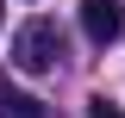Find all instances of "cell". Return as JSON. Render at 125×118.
I'll return each mask as SVG.
<instances>
[{
    "mask_svg": "<svg viewBox=\"0 0 125 118\" xmlns=\"http://www.w3.org/2000/svg\"><path fill=\"white\" fill-rule=\"evenodd\" d=\"M13 62L25 75H50L62 62V31H56V19H25V25L13 31Z\"/></svg>",
    "mask_w": 125,
    "mask_h": 118,
    "instance_id": "obj_1",
    "label": "cell"
},
{
    "mask_svg": "<svg viewBox=\"0 0 125 118\" xmlns=\"http://www.w3.org/2000/svg\"><path fill=\"white\" fill-rule=\"evenodd\" d=\"M81 31L94 44H119L125 37V0H81Z\"/></svg>",
    "mask_w": 125,
    "mask_h": 118,
    "instance_id": "obj_2",
    "label": "cell"
},
{
    "mask_svg": "<svg viewBox=\"0 0 125 118\" xmlns=\"http://www.w3.org/2000/svg\"><path fill=\"white\" fill-rule=\"evenodd\" d=\"M0 118H44V106L31 100V93H19V87L0 81Z\"/></svg>",
    "mask_w": 125,
    "mask_h": 118,
    "instance_id": "obj_3",
    "label": "cell"
},
{
    "mask_svg": "<svg viewBox=\"0 0 125 118\" xmlns=\"http://www.w3.org/2000/svg\"><path fill=\"white\" fill-rule=\"evenodd\" d=\"M88 118H125V106H113L106 93H100V100H88Z\"/></svg>",
    "mask_w": 125,
    "mask_h": 118,
    "instance_id": "obj_4",
    "label": "cell"
}]
</instances>
